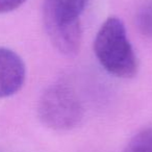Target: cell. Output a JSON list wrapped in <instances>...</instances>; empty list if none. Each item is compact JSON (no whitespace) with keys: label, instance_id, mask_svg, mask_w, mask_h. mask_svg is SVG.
<instances>
[{"label":"cell","instance_id":"obj_6","mask_svg":"<svg viewBox=\"0 0 152 152\" xmlns=\"http://www.w3.org/2000/svg\"><path fill=\"white\" fill-rule=\"evenodd\" d=\"M135 23L143 36L152 39V0H147L139 7Z\"/></svg>","mask_w":152,"mask_h":152},{"label":"cell","instance_id":"obj_1","mask_svg":"<svg viewBox=\"0 0 152 152\" xmlns=\"http://www.w3.org/2000/svg\"><path fill=\"white\" fill-rule=\"evenodd\" d=\"M94 53L102 68L115 77L128 79L137 74V56L118 17L107 18L100 26L94 40Z\"/></svg>","mask_w":152,"mask_h":152},{"label":"cell","instance_id":"obj_4","mask_svg":"<svg viewBox=\"0 0 152 152\" xmlns=\"http://www.w3.org/2000/svg\"><path fill=\"white\" fill-rule=\"evenodd\" d=\"M25 77L23 59L15 51L0 47V98L10 97L20 91Z\"/></svg>","mask_w":152,"mask_h":152},{"label":"cell","instance_id":"obj_5","mask_svg":"<svg viewBox=\"0 0 152 152\" xmlns=\"http://www.w3.org/2000/svg\"><path fill=\"white\" fill-rule=\"evenodd\" d=\"M123 152H152V125L135 133Z\"/></svg>","mask_w":152,"mask_h":152},{"label":"cell","instance_id":"obj_3","mask_svg":"<svg viewBox=\"0 0 152 152\" xmlns=\"http://www.w3.org/2000/svg\"><path fill=\"white\" fill-rule=\"evenodd\" d=\"M38 115L45 126L64 131L80 124L85 110L78 96L71 88L65 85H53L41 96Z\"/></svg>","mask_w":152,"mask_h":152},{"label":"cell","instance_id":"obj_2","mask_svg":"<svg viewBox=\"0 0 152 152\" xmlns=\"http://www.w3.org/2000/svg\"><path fill=\"white\" fill-rule=\"evenodd\" d=\"M89 0H44L43 22L57 51L68 56L78 52L83 41L80 17Z\"/></svg>","mask_w":152,"mask_h":152},{"label":"cell","instance_id":"obj_7","mask_svg":"<svg viewBox=\"0 0 152 152\" xmlns=\"http://www.w3.org/2000/svg\"><path fill=\"white\" fill-rule=\"evenodd\" d=\"M26 0H0V14L13 12L20 7Z\"/></svg>","mask_w":152,"mask_h":152}]
</instances>
